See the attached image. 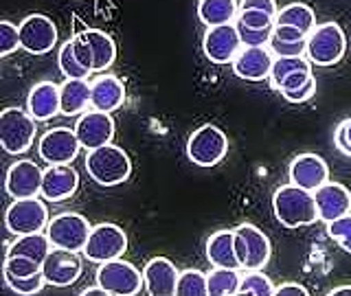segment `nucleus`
Listing matches in <instances>:
<instances>
[{
	"mask_svg": "<svg viewBox=\"0 0 351 296\" xmlns=\"http://www.w3.org/2000/svg\"><path fill=\"white\" fill-rule=\"evenodd\" d=\"M272 211L277 222L285 228L310 226L318 219L314 191H307L296 184H283L272 195Z\"/></svg>",
	"mask_w": 351,
	"mask_h": 296,
	"instance_id": "obj_1",
	"label": "nucleus"
},
{
	"mask_svg": "<svg viewBox=\"0 0 351 296\" xmlns=\"http://www.w3.org/2000/svg\"><path fill=\"white\" fill-rule=\"evenodd\" d=\"M86 171H88V175H90V180H95L97 184L117 186V184H123L130 178L132 162L128 158V153L119 145L108 143V145H104V147H97L93 151H88Z\"/></svg>",
	"mask_w": 351,
	"mask_h": 296,
	"instance_id": "obj_2",
	"label": "nucleus"
},
{
	"mask_svg": "<svg viewBox=\"0 0 351 296\" xmlns=\"http://www.w3.org/2000/svg\"><path fill=\"white\" fill-rule=\"evenodd\" d=\"M36 140V119L29 110L9 106L0 112V145L11 156L25 153Z\"/></svg>",
	"mask_w": 351,
	"mask_h": 296,
	"instance_id": "obj_3",
	"label": "nucleus"
},
{
	"mask_svg": "<svg viewBox=\"0 0 351 296\" xmlns=\"http://www.w3.org/2000/svg\"><path fill=\"white\" fill-rule=\"evenodd\" d=\"M347 51V36L338 22H323L307 36L305 58L316 66H334Z\"/></svg>",
	"mask_w": 351,
	"mask_h": 296,
	"instance_id": "obj_4",
	"label": "nucleus"
},
{
	"mask_svg": "<svg viewBox=\"0 0 351 296\" xmlns=\"http://www.w3.org/2000/svg\"><path fill=\"white\" fill-rule=\"evenodd\" d=\"M228 153V136L213 123L197 127L186 140V156L197 167H215Z\"/></svg>",
	"mask_w": 351,
	"mask_h": 296,
	"instance_id": "obj_5",
	"label": "nucleus"
},
{
	"mask_svg": "<svg viewBox=\"0 0 351 296\" xmlns=\"http://www.w3.org/2000/svg\"><path fill=\"white\" fill-rule=\"evenodd\" d=\"M128 250V235L119 224L104 222L90 230L82 255L93 263H106L112 259H121Z\"/></svg>",
	"mask_w": 351,
	"mask_h": 296,
	"instance_id": "obj_6",
	"label": "nucleus"
},
{
	"mask_svg": "<svg viewBox=\"0 0 351 296\" xmlns=\"http://www.w3.org/2000/svg\"><path fill=\"white\" fill-rule=\"evenodd\" d=\"M49 208L38 197H20L9 204L5 213V226L11 235L42 233L49 226Z\"/></svg>",
	"mask_w": 351,
	"mask_h": 296,
	"instance_id": "obj_7",
	"label": "nucleus"
},
{
	"mask_svg": "<svg viewBox=\"0 0 351 296\" xmlns=\"http://www.w3.org/2000/svg\"><path fill=\"white\" fill-rule=\"evenodd\" d=\"M95 279L110 296H134L141 292L143 272H138L130 261L112 259L99 263Z\"/></svg>",
	"mask_w": 351,
	"mask_h": 296,
	"instance_id": "obj_8",
	"label": "nucleus"
},
{
	"mask_svg": "<svg viewBox=\"0 0 351 296\" xmlns=\"http://www.w3.org/2000/svg\"><path fill=\"white\" fill-rule=\"evenodd\" d=\"M90 230L93 226L88 224V219L82 213L66 211L51 219L47 226V235L53 246L82 252L88 237H90Z\"/></svg>",
	"mask_w": 351,
	"mask_h": 296,
	"instance_id": "obj_9",
	"label": "nucleus"
},
{
	"mask_svg": "<svg viewBox=\"0 0 351 296\" xmlns=\"http://www.w3.org/2000/svg\"><path fill=\"white\" fill-rule=\"evenodd\" d=\"M20 49L31 55H47L58 44V27L44 14H31L20 22Z\"/></svg>",
	"mask_w": 351,
	"mask_h": 296,
	"instance_id": "obj_10",
	"label": "nucleus"
},
{
	"mask_svg": "<svg viewBox=\"0 0 351 296\" xmlns=\"http://www.w3.org/2000/svg\"><path fill=\"white\" fill-rule=\"evenodd\" d=\"M82 272H84L82 257L75 250H66L58 246L51 248V252L42 263L44 279L53 288H69V285H73L82 277Z\"/></svg>",
	"mask_w": 351,
	"mask_h": 296,
	"instance_id": "obj_11",
	"label": "nucleus"
},
{
	"mask_svg": "<svg viewBox=\"0 0 351 296\" xmlns=\"http://www.w3.org/2000/svg\"><path fill=\"white\" fill-rule=\"evenodd\" d=\"M82 149V143L71 127H53L38 143V156L47 164H71Z\"/></svg>",
	"mask_w": 351,
	"mask_h": 296,
	"instance_id": "obj_12",
	"label": "nucleus"
},
{
	"mask_svg": "<svg viewBox=\"0 0 351 296\" xmlns=\"http://www.w3.org/2000/svg\"><path fill=\"white\" fill-rule=\"evenodd\" d=\"M241 49H244V44H241L235 22L211 27L204 33L202 51L206 55V60L213 64H233V60L237 58V53Z\"/></svg>",
	"mask_w": 351,
	"mask_h": 296,
	"instance_id": "obj_13",
	"label": "nucleus"
},
{
	"mask_svg": "<svg viewBox=\"0 0 351 296\" xmlns=\"http://www.w3.org/2000/svg\"><path fill=\"white\" fill-rule=\"evenodd\" d=\"M75 134L86 151L104 147L114 138V119L101 110H88L75 123Z\"/></svg>",
	"mask_w": 351,
	"mask_h": 296,
	"instance_id": "obj_14",
	"label": "nucleus"
},
{
	"mask_svg": "<svg viewBox=\"0 0 351 296\" xmlns=\"http://www.w3.org/2000/svg\"><path fill=\"white\" fill-rule=\"evenodd\" d=\"M42 178L44 171L36 162L29 158H20L7 169L5 191L14 200H20V197H38L42 191Z\"/></svg>",
	"mask_w": 351,
	"mask_h": 296,
	"instance_id": "obj_15",
	"label": "nucleus"
},
{
	"mask_svg": "<svg viewBox=\"0 0 351 296\" xmlns=\"http://www.w3.org/2000/svg\"><path fill=\"white\" fill-rule=\"evenodd\" d=\"M80 189V173L71 164H49L44 169L40 195L47 202H64Z\"/></svg>",
	"mask_w": 351,
	"mask_h": 296,
	"instance_id": "obj_16",
	"label": "nucleus"
},
{
	"mask_svg": "<svg viewBox=\"0 0 351 296\" xmlns=\"http://www.w3.org/2000/svg\"><path fill=\"white\" fill-rule=\"evenodd\" d=\"M180 272L167 257H154L143 268V288L149 296H173Z\"/></svg>",
	"mask_w": 351,
	"mask_h": 296,
	"instance_id": "obj_17",
	"label": "nucleus"
},
{
	"mask_svg": "<svg viewBox=\"0 0 351 296\" xmlns=\"http://www.w3.org/2000/svg\"><path fill=\"white\" fill-rule=\"evenodd\" d=\"M274 55L268 47H244L233 60V73L246 82H263L270 77Z\"/></svg>",
	"mask_w": 351,
	"mask_h": 296,
	"instance_id": "obj_18",
	"label": "nucleus"
},
{
	"mask_svg": "<svg viewBox=\"0 0 351 296\" xmlns=\"http://www.w3.org/2000/svg\"><path fill=\"white\" fill-rule=\"evenodd\" d=\"M290 182L303 186L307 191H316L329 180V167L318 153H299L288 167Z\"/></svg>",
	"mask_w": 351,
	"mask_h": 296,
	"instance_id": "obj_19",
	"label": "nucleus"
},
{
	"mask_svg": "<svg viewBox=\"0 0 351 296\" xmlns=\"http://www.w3.org/2000/svg\"><path fill=\"white\" fill-rule=\"evenodd\" d=\"M318 219H323L325 224L334 222V219L351 213V191L340 182H325L314 191Z\"/></svg>",
	"mask_w": 351,
	"mask_h": 296,
	"instance_id": "obj_20",
	"label": "nucleus"
},
{
	"mask_svg": "<svg viewBox=\"0 0 351 296\" xmlns=\"http://www.w3.org/2000/svg\"><path fill=\"white\" fill-rule=\"evenodd\" d=\"M27 110L36 121H51L60 112V86L53 82H38L29 90Z\"/></svg>",
	"mask_w": 351,
	"mask_h": 296,
	"instance_id": "obj_21",
	"label": "nucleus"
},
{
	"mask_svg": "<svg viewBox=\"0 0 351 296\" xmlns=\"http://www.w3.org/2000/svg\"><path fill=\"white\" fill-rule=\"evenodd\" d=\"M90 86H93V97H90L93 110H101V112L112 114L114 110H119L125 103V86L119 77L108 73L99 75Z\"/></svg>",
	"mask_w": 351,
	"mask_h": 296,
	"instance_id": "obj_22",
	"label": "nucleus"
},
{
	"mask_svg": "<svg viewBox=\"0 0 351 296\" xmlns=\"http://www.w3.org/2000/svg\"><path fill=\"white\" fill-rule=\"evenodd\" d=\"M206 259L213 263L215 268H233L241 270V263L235 255V230H215V233L206 239Z\"/></svg>",
	"mask_w": 351,
	"mask_h": 296,
	"instance_id": "obj_23",
	"label": "nucleus"
},
{
	"mask_svg": "<svg viewBox=\"0 0 351 296\" xmlns=\"http://www.w3.org/2000/svg\"><path fill=\"white\" fill-rule=\"evenodd\" d=\"M235 230L244 237L246 248H248V261L244 270H261L270 261V255H272L268 235L263 233V230H259L255 224H239Z\"/></svg>",
	"mask_w": 351,
	"mask_h": 296,
	"instance_id": "obj_24",
	"label": "nucleus"
},
{
	"mask_svg": "<svg viewBox=\"0 0 351 296\" xmlns=\"http://www.w3.org/2000/svg\"><path fill=\"white\" fill-rule=\"evenodd\" d=\"M93 86L88 79H66L60 86V112L64 116L84 114L90 106Z\"/></svg>",
	"mask_w": 351,
	"mask_h": 296,
	"instance_id": "obj_25",
	"label": "nucleus"
},
{
	"mask_svg": "<svg viewBox=\"0 0 351 296\" xmlns=\"http://www.w3.org/2000/svg\"><path fill=\"white\" fill-rule=\"evenodd\" d=\"M239 3L237 0H197V18L206 27H219L237 20Z\"/></svg>",
	"mask_w": 351,
	"mask_h": 296,
	"instance_id": "obj_26",
	"label": "nucleus"
},
{
	"mask_svg": "<svg viewBox=\"0 0 351 296\" xmlns=\"http://www.w3.org/2000/svg\"><path fill=\"white\" fill-rule=\"evenodd\" d=\"M82 36L86 38L88 44H90L93 55H95L93 71L95 73L108 71L110 66L114 64V60H117V44H114V40L110 38L106 31H101V29H86Z\"/></svg>",
	"mask_w": 351,
	"mask_h": 296,
	"instance_id": "obj_27",
	"label": "nucleus"
},
{
	"mask_svg": "<svg viewBox=\"0 0 351 296\" xmlns=\"http://www.w3.org/2000/svg\"><path fill=\"white\" fill-rule=\"evenodd\" d=\"M53 244L47 233H29V235H18L16 241L7 248L5 257H14V255H22V257H31L40 263H44L47 255L51 252Z\"/></svg>",
	"mask_w": 351,
	"mask_h": 296,
	"instance_id": "obj_28",
	"label": "nucleus"
},
{
	"mask_svg": "<svg viewBox=\"0 0 351 296\" xmlns=\"http://www.w3.org/2000/svg\"><path fill=\"white\" fill-rule=\"evenodd\" d=\"M274 25H288V27H296L299 31H303L305 36L316 29V16L314 9L307 7L305 3H290L279 9L277 18H274Z\"/></svg>",
	"mask_w": 351,
	"mask_h": 296,
	"instance_id": "obj_29",
	"label": "nucleus"
},
{
	"mask_svg": "<svg viewBox=\"0 0 351 296\" xmlns=\"http://www.w3.org/2000/svg\"><path fill=\"white\" fill-rule=\"evenodd\" d=\"M206 277H208V296H228L239 292L241 277L233 268H215Z\"/></svg>",
	"mask_w": 351,
	"mask_h": 296,
	"instance_id": "obj_30",
	"label": "nucleus"
},
{
	"mask_svg": "<svg viewBox=\"0 0 351 296\" xmlns=\"http://www.w3.org/2000/svg\"><path fill=\"white\" fill-rule=\"evenodd\" d=\"M296 71H312V62L305 55H294V58H274L272 71H270V86L274 90H281V84L288 75Z\"/></svg>",
	"mask_w": 351,
	"mask_h": 296,
	"instance_id": "obj_31",
	"label": "nucleus"
},
{
	"mask_svg": "<svg viewBox=\"0 0 351 296\" xmlns=\"http://www.w3.org/2000/svg\"><path fill=\"white\" fill-rule=\"evenodd\" d=\"M178 296H206L208 294V277L200 270H182L176 285Z\"/></svg>",
	"mask_w": 351,
	"mask_h": 296,
	"instance_id": "obj_32",
	"label": "nucleus"
},
{
	"mask_svg": "<svg viewBox=\"0 0 351 296\" xmlns=\"http://www.w3.org/2000/svg\"><path fill=\"white\" fill-rule=\"evenodd\" d=\"M58 66L66 79H88V75L93 73V71L84 69L80 60H77V55L73 51V40L62 44V49L58 53Z\"/></svg>",
	"mask_w": 351,
	"mask_h": 296,
	"instance_id": "obj_33",
	"label": "nucleus"
},
{
	"mask_svg": "<svg viewBox=\"0 0 351 296\" xmlns=\"http://www.w3.org/2000/svg\"><path fill=\"white\" fill-rule=\"evenodd\" d=\"M3 279L7 283V288L16 294H22V296H33L42 292V288L47 285V279H44V274L38 272L33 274V277H14L11 272L3 270Z\"/></svg>",
	"mask_w": 351,
	"mask_h": 296,
	"instance_id": "obj_34",
	"label": "nucleus"
},
{
	"mask_svg": "<svg viewBox=\"0 0 351 296\" xmlns=\"http://www.w3.org/2000/svg\"><path fill=\"white\" fill-rule=\"evenodd\" d=\"M237 294H250V296H272L274 288L272 281L259 270H248L239 283V292Z\"/></svg>",
	"mask_w": 351,
	"mask_h": 296,
	"instance_id": "obj_35",
	"label": "nucleus"
},
{
	"mask_svg": "<svg viewBox=\"0 0 351 296\" xmlns=\"http://www.w3.org/2000/svg\"><path fill=\"white\" fill-rule=\"evenodd\" d=\"M3 270L11 272L14 277H33V274L42 272V263L36 261V259H31V257L14 255V257H5Z\"/></svg>",
	"mask_w": 351,
	"mask_h": 296,
	"instance_id": "obj_36",
	"label": "nucleus"
},
{
	"mask_svg": "<svg viewBox=\"0 0 351 296\" xmlns=\"http://www.w3.org/2000/svg\"><path fill=\"white\" fill-rule=\"evenodd\" d=\"M327 235L332 237L343 250L351 252V213L334 219V222H329L327 224Z\"/></svg>",
	"mask_w": 351,
	"mask_h": 296,
	"instance_id": "obj_37",
	"label": "nucleus"
},
{
	"mask_svg": "<svg viewBox=\"0 0 351 296\" xmlns=\"http://www.w3.org/2000/svg\"><path fill=\"white\" fill-rule=\"evenodd\" d=\"M235 27H237V33H239L244 47H268L270 38H272V29H274V27H270V29H248L237 20H235Z\"/></svg>",
	"mask_w": 351,
	"mask_h": 296,
	"instance_id": "obj_38",
	"label": "nucleus"
},
{
	"mask_svg": "<svg viewBox=\"0 0 351 296\" xmlns=\"http://www.w3.org/2000/svg\"><path fill=\"white\" fill-rule=\"evenodd\" d=\"M237 22H241L248 29H270L274 27V16L259 9H239Z\"/></svg>",
	"mask_w": 351,
	"mask_h": 296,
	"instance_id": "obj_39",
	"label": "nucleus"
},
{
	"mask_svg": "<svg viewBox=\"0 0 351 296\" xmlns=\"http://www.w3.org/2000/svg\"><path fill=\"white\" fill-rule=\"evenodd\" d=\"M16 49H20V29L9 20H3L0 22V55L7 58Z\"/></svg>",
	"mask_w": 351,
	"mask_h": 296,
	"instance_id": "obj_40",
	"label": "nucleus"
},
{
	"mask_svg": "<svg viewBox=\"0 0 351 296\" xmlns=\"http://www.w3.org/2000/svg\"><path fill=\"white\" fill-rule=\"evenodd\" d=\"M268 49L272 51L274 58H294V55H305L307 40H303V42H281L277 38H270Z\"/></svg>",
	"mask_w": 351,
	"mask_h": 296,
	"instance_id": "obj_41",
	"label": "nucleus"
},
{
	"mask_svg": "<svg viewBox=\"0 0 351 296\" xmlns=\"http://www.w3.org/2000/svg\"><path fill=\"white\" fill-rule=\"evenodd\" d=\"M73 40V51H75V55H77V60H80V64L84 66V69H88V71H93V66H95V55H93V49H90V44L86 42V38L82 36H75V38H71ZM95 73V71H93Z\"/></svg>",
	"mask_w": 351,
	"mask_h": 296,
	"instance_id": "obj_42",
	"label": "nucleus"
},
{
	"mask_svg": "<svg viewBox=\"0 0 351 296\" xmlns=\"http://www.w3.org/2000/svg\"><path fill=\"white\" fill-rule=\"evenodd\" d=\"M314 95H316V79H314V77L305 86L296 88V90H285V92H281V97L288 103H305V101H310Z\"/></svg>",
	"mask_w": 351,
	"mask_h": 296,
	"instance_id": "obj_43",
	"label": "nucleus"
},
{
	"mask_svg": "<svg viewBox=\"0 0 351 296\" xmlns=\"http://www.w3.org/2000/svg\"><path fill=\"white\" fill-rule=\"evenodd\" d=\"M334 145L338 147V151H343L345 156L351 158V119L343 121L336 132H334Z\"/></svg>",
	"mask_w": 351,
	"mask_h": 296,
	"instance_id": "obj_44",
	"label": "nucleus"
},
{
	"mask_svg": "<svg viewBox=\"0 0 351 296\" xmlns=\"http://www.w3.org/2000/svg\"><path fill=\"white\" fill-rule=\"evenodd\" d=\"M272 38H277L281 42H303V40H307V36L303 31H299L296 27H288V25H274Z\"/></svg>",
	"mask_w": 351,
	"mask_h": 296,
	"instance_id": "obj_45",
	"label": "nucleus"
},
{
	"mask_svg": "<svg viewBox=\"0 0 351 296\" xmlns=\"http://www.w3.org/2000/svg\"><path fill=\"white\" fill-rule=\"evenodd\" d=\"M312 71H296V73H292V75H288L283 79V84H281V90L279 92H285V90H296V88H301V86H305L307 82L312 79Z\"/></svg>",
	"mask_w": 351,
	"mask_h": 296,
	"instance_id": "obj_46",
	"label": "nucleus"
},
{
	"mask_svg": "<svg viewBox=\"0 0 351 296\" xmlns=\"http://www.w3.org/2000/svg\"><path fill=\"white\" fill-rule=\"evenodd\" d=\"M239 9H259L266 11V14L277 18L279 9H277V0H239Z\"/></svg>",
	"mask_w": 351,
	"mask_h": 296,
	"instance_id": "obj_47",
	"label": "nucleus"
},
{
	"mask_svg": "<svg viewBox=\"0 0 351 296\" xmlns=\"http://www.w3.org/2000/svg\"><path fill=\"white\" fill-rule=\"evenodd\" d=\"M274 294L277 296H305V294H310L307 292L303 285H299V283H292V281H285V283H281L279 288H274Z\"/></svg>",
	"mask_w": 351,
	"mask_h": 296,
	"instance_id": "obj_48",
	"label": "nucleus"
},
{
	"mask_svg": "<svg viewBox=\"0 0 351 296\" xmlns=\"http://www.w3.org/2000/svg\"><path fill=\"white\" fill-rule=\"evenodd\" d=\"M235 230V228H233ZM235 255H237V259H239V263H241V268L246 266V261H248V248H246V241H244V237H241L237 230H235Z\"/></svg>",
	"mask_w": 351,
	"mask_h": 296,
	"instance_id": "obj_49",
	"label": "nucleus"
},
{
	"mask_svg": "<svg viewBox=\"0 0 351 296\" xmlns=\"http://www.w3.org/2000/svg\"><path fill=\"white\" fill-rule=\"evenodd\" d=\"M82 294H84V296H97V294H104V296H110V294H108V292H106V290H104V288H101V285H99V283L95 285V288H86V290H84Z\"/></svg>",
	"mask_w": 351,
	"mask_h": 296,
	"instance_id": "obj_50",
	"label": "nucleus"
},
{
	"mask_svg": "<svg viewBox=\"0 0 351 296\" xmlns=\"http://www.w3.org/2000/svg\"><path fill=\"white\" fill-rule=\"evenodd\" d=\"M329 294L332 296H351V285H340V288H334Z\"/></svg>",
	"mask_w": 351,
	"mask_h": 296,
	"instance_id": "obj_51",
	"label": "nucleus"
}]
</instances>
